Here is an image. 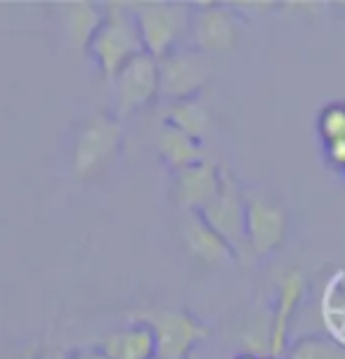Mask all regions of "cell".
I'll list each match as a JSON object with an SVG mask.
<instances>
[{
    "label": "cell",
    "instance_id": "obj_1",
    "mask_svg": "<svg viewBox=\"0 0 345 359\" xmlns=\"http://www.w3.org/2000/svg\"><path fill=\"white\" fill-rule=\"evenodd\" d=\"M86 53L97 64L104 81H114L128 62L135 60L137 55L147 53L130 5L128 3L104 5V17H102L100 29L95 31Z\"/></svg>",
    "mask_w": 345,
    "mask_h": 359
},
{
    "label": "cell",
    "instance_id": "obj_2",
    "mask_svg": "<svg viewBox=\"0 0 345 359\" xmlns=\"http://www.w3.org/2000/svg\"><path fill=\"white\" fill-rule=\"evenodd\" d=\"M128 5L135 15L144 50L151 57L161 60L187 41L191 5L175 0H142Z\"/></svg>",
    "mask_w": 345,
    "mask_h": 359
},
{
    "label": "cell",
    "instance_id": "obj_3",
    "mask_svg": "<svg viewBox=\"0 0 345 359\" xmlns=\"http://www.w3.org/2000/svg\"><path fill=\"white\" fill-rule=\"evenodd\" d=\"M133 322L151 326L156 341V359H189L191 350L208 341L210 326L189 310H137Z\"/></svg>",
    "mask_w": 345,
    "mask_h": 359
},
{
    "label": "cell",
    "instance_id": "obj_4",
    "mask_svg": "<svg viewBox=\"0 0 345 359\" xmlns=\"http://www.w3.org/2000/svg\"><path fill=\"white\" fill-rule=\"evenodd\" d=\"M121 142H123L121 118L102 111L95 114L81 126V130L74 137V172L83 180L95 177L119 154Z\"/></svg>",
    "mask_w": 345,
    "mask_h": 359
},
{
    "label": "cell",
    "instance_id": "obj_5",
    "mask_svg": "<svg viewBox=\"0 0 345 359\" xmlns=\"http://www.w3.org/2000/svg\"><path fill=\"white\" fill-rule=\"evenodd\" d=\"M210 57L182 45L158 60V95L168 102L194 100L210 79Z\"/></svg>",
    "mask_w": 345,
    "mask_h": 359
},
{
    "label": "cell",
    "instance_id": "obj_6",
    "mask_svg": "<svg viewBox=\"0 0 345 359\" xmlns=\"http://www.w3.org/2000/svg\"><path fill=\"white\" fill-rule=\"evenodd\" d=\"M239 17L234 10L220 3H206V5H191L189 17V31L187 43L189 48L199 50L203 55H220L232 53L239 43Z\"/></svg>",
    "mask_w": 345,
    "mask_h": 359
},
{
    "label": "cell",
    "instance_id": "obj_7",
    "mask_svg": "<svg viewBox=\"0 0 345 359\" xmlns=\"http://www.w3.org/2000/svg\"><path fill=\"white\" fill-rule=\"evenodd\" d=\"M201 220L213 227L229 246L234 248L236 255L248 251L246 243V198L241 194L239 184H236L234 175L227 168H222V187L220 194L208 208H203Z\"/></svg>",
    "mask_w": 345,
    "mask_h": 359
},
{
    "label": "cell",
    "instance_id": "obj_8",
    "mask_svg": "<svg viewBox=\"0 0 345 359\" xmlns=\"http://www.w3.org/2000/svg\"><path fill=\"white\" fill-rule=\"evenodd\" d=\"M111 83L116 90L119 116H130L158 97V60L149 53L137 55Z\"/></svg>",
    "mask_w": 345,
    "mask_h": 359
},
{
    "label": "cell",
    "instance_id": "obj_9",
    "mask_svg": "<svg viewBox=\"0 0 345 359\" xmlns=\"http://www.w3.org/2000/svg\"><path fill=\"white\" fill-rule=\"evenodd\" d=\"M175 182H172V196L177 206H182L189 213H201L215 201L222 187V165L210 158L187 165L182 170H175Z\"/></svg>",
    "mask_w": 345,
    "mask_h": 359
},
{
    "label": "cell",
    "instance_id": "obj_10",
    "mask_svg": "<svg viewBox=\"0 0 345 359\" xmlns=\"http://www.w3.org/2000/svg\"><path fill=\"white\" fill-rule=\"evenodd\" d=\"M286 213L265 198H246V243L251 255H270L284 243Z\"/></svg>",
    "mask_w": 345,
    "mask_h": 359
},
{
    "label": "cell",
    "instance_id": "obj_11",
    "mask_svg": "<svg viewBox=\"0 0 345 359\" xmlns=\"http://www.w3.org/2000/svg\"><path fill=\"white\" fill-rule=\"evenodd\" d=\"M305 296V279L300 272H286L284 279L279 281V293H277V305L272 312V322H270V345L267 352L270 357L282 359L289 350V329H291V319L296 314L300 300Z\"/></svg>",
    "mask_w": 345,
    "mask_h": 359
},
{
    "label": "cell",
    "instance_id": "obj_12",
    "mask_svg": "<svg viewBox=\"0 0 345 359\" xmlns=\"http://www.w3.org/2000/svg\"><path fill=\"white\" fill-rule=\"evenodd\" d=\"M100 350L109 359H154V331L144 322H133L121 331H114L102 341Z\"/></svg>",
    "mask_w": 345,
    "mask_h": 359
},
{
    "label": "cell",
    "instance_id": "obj_13",
    "mask_svg": "<svg viewBox=\"0 0 345 359\" xmlns=\"http://www.w3.org/2000/svg\"><path fill=\"white\" fill-rule=\"evenodd\" d=\"M184 236H187V248L191 251V255H196L206 265H227V262H234L239 258L234 248L213 227H208L201 220V215L196 213H191Z\"/></svg>",
    "mask_w": 345,
    "mask_h": 359
},
{
    "label": "cell",
    "instance_id": "obj_14",
    "mask_svg": "<svg viewBox=\"0 0 345 359\" xmlns=\"http://www.w3.org/2000/svg\"><path fill=\"white\" fill-rule=\"evenodd\" d=\"M156 144H158L161 158L170 165L172 172L206 158V149H203L201 140H194L191 135L177 130L175 126H168V123H163L161 130H158Z\"/></svg>",
    "mask_w": 345,
    "mask_h": 359
},
{
    "label": "cell",
    "instance_id": "obj_15",
    "mask_svg": "<svg viewBox=\"0 0 345 359\" xmlns=\"http://www.w3.org/2000/svg\"><path fill=\"white\" fill-rule=\"evenodd\" d=\"M64 8H67L64 10V27H67L69 36H72V43L86 53L95 31L100 29L104 10H100L102 5L95 3H67Z\"/></svg>",
    "mask_w": 345,
    "mask_h": 359
},
{
    "label": "cell",
    "instance_id": "obj_16",
    "mask_svg": "<svg viewBox=\"0 0 345 359\" xmlns=\"http://www.w3.org/2000/svg\"><path fill=\"white\" fill-rule=\"evenodd\" d=\"M208 109L201 104L199 100H182V102H170L168 111H165V121L163 123L175 126L177 130L191 135L194 140H201L208 130Z\"/></svg>",
    "mask_w": 345,
    "mask_h": 359
},
{
    "label": "cell",
    "instance_id": "obj_17",
    "mask_svg": "<svg viewBox=\"0 0 345 359\" xmlns=\"http://www.w3.org/2000/svg\"><path fill=\"white\" fill-rule=\"evenodd\" d=\"M289 359H345L341 345L327 341V338H303L289 350Z\"/></svg>",
    "mask_w": 345,
    "mask_h": 359
},
{
    "label": "cell",
    "instance_id": "obj_18",
    "mask_svg": "<svg viewBox=\"0 0 345 359\" xmlns=\"http://www.w3.org/2000/svg\"><path fill=\"white\" fill-rule=\"evenodd\" d=\"M317 130L319 137L327 144L343 142L345 140V104H329L327 109H322L317 121Z\"/></svg>",
    "mask_w": 345,
    "mask_h": 359
},
{
    "label": "cell",
    "instance_id": "obj_19",
    "mask_svg": "<svg viewBox=\"0 0 345 359\" xmlns=\"http://www.w3.org/2000/svg\"><path fill=\"white\" fill-rule=\"evenodd\" d=\"M327 156L329 161L338 165V168H345V140L343 142H334V144H327Z\"/></svg>",
    "mask_w": 345,
    "mask_h": 359
},
{
    "label": "cell",
    "instance_id": "obj_20",
    "mask_svg": "<svg viewBox=\"0 0 345 359\" xmlns=\"http://www.w3.org/2000/svg\"><path fill=\"white\" fill-rule=\"evenodd\" d=\"M64 359H109L100 348H76L69 355H64Z\"/></svg>",
    "mask_w": 345,
    "mask_h": 359
},
{
    "label": "cell",
    "instance_id": "obj_21",
    "mask_svg": "<svg viewBox=\"0 0 345 359\" xmlns=\"http://www.w3.org/2000/svg\"><path fill=\"white\" fill-rule=\"evenodd\" d=\"M234 359H260L255 352H241V355H236Z\"/></svg>",
    "mask_w": 345,
    "mask_h": 359
},
{
    "label": "cell",
    "instance_id": "obj_22",
    "mask_svg": "<svg viewBox=\"0 0 345 359\" xmlns=\"http://www.w3.org/2000/svg\"><path fill=\"white\" fill-rule=\"evenodd\" d=\"M55 359H64V355H57V357H55Z\"/></svg>",
    "mask_w": 345,
    "mask_h": 359
},
{
    "label": "cell",
    "instance_id": "obj_23",
    "mask_svg": "<svg viewBox=\"0 0 345 359\" xmlns=\"http://www.w3.org/2000/svg\"><path fill=\"white\" fill-rule=\"evenodd\" d=\"M265 359H277V357H270V355H267V357H265Z\"/></svg>",
    "mask_w": 345,
    "mask_h": 359
},
{
    "label": "cell",
    "instance_id": "obj_24",
    "mask_svg": "<svg viewBox=\"0 0 345 359\" xmlns=\"http://www.w3.org/2000/svg\"><path fill=\"white\" fill-rule=\"evenodd\" d=\"M343 172H345V168H343Z\"/></svg>",
    "mask_w": 345,
    "mask_h": 359
},
{
    "label": "cell",
    "instance_id": "obj_25",
    "mask_svg": "<svg viewBox=\"0 0 345 359\" xmlns=\"http://www.w3.org/2000/svg\"><path fill=\"white\" fill-rule=\"evenodd\" d=\"M154 359H156V357H154Z\"/></svg>",
    "mask_w": 345,
    "mask_h": 359
}]
</instances>
